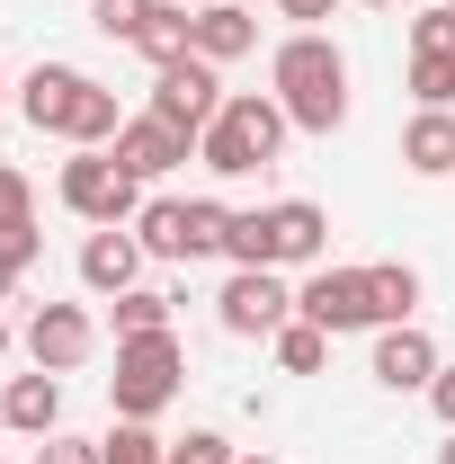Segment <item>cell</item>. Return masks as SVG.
<instances>
[{"mask_svg": "<svg viewBox=\"0 0 455 464\" xmlns=\"http://www.w3.org/2000/svg\"><path fill=\"white\" fill-rule=\"evenodd\" d=\"M152 9H161V0H90V27L116 36V45H134V27H143Z\"/></svg>", "mask_w": 455, "mask_h": 464, "instance_id": "obj_25", "label": "cell"}, {"mask_svg": "<svg viewBox=\"0 0 455 464\" xmlns=\"http://www.w3.org/2000/svg\"><path fill=\"white\" fill-rule=\"evenodd\" d=\"M241 464H277V456H241Z\"/></svg>", "mask_w": 455, "mask_h": 464, "instance_id": "obj_38", "label": "cell"}, {"mask_svg": "<svg viewBox=\"0 0 455 464\" xmlns=\"http://www.w3.org/2000/svg\"><path fill=\"white\" fill-rule=\"evenodd\" d=\"M268 81H277V108L295 116V134H340L348 125V54L322 27L286 36L277 63H268Z\"/></svg>", "mask_w": 455, "mask_h": 464, "instance_id": "obj_1", "label": "cell"}, {"mask_svg": "<svg viewBox=\"0 0 455 464\" xmlns=\"http://www.w3.org/2000/svg\"><path fill=\"white\" fill-rule=\"evenodd\" d=\"M411 54H455V9H447V0L411 18Z\"/></svg>", "mask_w": 455, "mask_h": 464, "instance_id": "obj_26", "label": "cell"}, {"mask_svg": "<svg viewBox=\"0 0 455 464\" xmlns=\"http://www.w3.org/2000/svg\"><path fill=\"white\" fill-rule=\"evenodd\" d=\"M99 464H170V447L152 438V420H116L99 438Z\"/></svg>", "mask_w": 455, "mask_h": 464, "instance_id": "obj_22", "label": "cell"}, {"mask_svg": "<svg viewBox=\"0 0 455 464\" xmlns=\"http://www.w3.org/2000/svg\"><path fill=\"white\" fill-rule=\"evenodd\" d=\"M429 411H438V420L455 429V366H438V384H429Z\"/></svg>", "mask_w": 455, "mask_h": 464, "instance_id": "obj_32", "label": "cell"}, {"mask_svg": "<svg viewBox=\"0 0 455 464\" xmlns=\"http://www.w3.org/2000/svg\"><path fill=\"white\" fill-rule=\"evenodd\" d=\"M134 54L152 63V72L188 63V54H197V9H170V0H161V9H152V18L134 27Z\"/></svg>", "mask_w": 455, "mask_h": 464, "instance_id": "obj_18", "label": "cell"}, {"mask_svg": "<svg viewBox=\"0 0 455 464\" xmlns=\"http://www.w3.org/2000/svg\"><path fill=\"white\" fill-rule=\"evenodd\" d=\"M241 54H259V18L241 9V0H206L197 9V63H241Z\"/></svg>", "mask_w": 455, "mask_h": 464, "instance_id": "obj_15", "label": "cell"}, {"mask_svg": "<svg viewBox=\"0 0 455 464\" xmlns=\"http://www.w3.org/2000/svg\"><path fill=\"white\" fill-rule=\"evenodd\" d=\"M0 420H9L18 438H54L63 429V375H45V366H36V375H9V384H0Z\"/></svg>", "mask_w": 455, "mask_h": 464, "instance_id": "obj_14", "label": "cell"}, {"mask_svg": "<svg viewBox=\"0 0 455 464\" xmlns=\"http://www.w3.org/2000/svg\"><path fill=\"white\" fill-rule=\"evenodd\" d=\"M438 366H447V357H438V340H429L420 322H384V331H375V384H384V393H429Z\"/></svg>", "mask_w": 455, "mask_h": 464, "instance_id": "obj_9", "label": "cell"}, {"mask_svg": "<svg viewBox=\"0 0 455 464\" xmlns=\"http://www.w3.org/2000/svg\"><path fill=\"white\" fill-rule=\"evenodd\" d=\"M170 464H241V456H232L224 429H188V438L170 447Z\"/></svg>", "mask_w": 455, "mask_h": 464, "instance_id": "obj_27", "label": "cell"}, {"mask_svg": "<svg viewBox=\"0 0 455 464\" xmlns=\"http://www.w3.org/2000/svg\"><path fill=\"white\" fill-rule=\"evenodd\" d=\"M268 224H277V268H322V259H331V215H322L313 197L268 206Z\"/></svg>", "mask_w": 455, "mask_h": 464, "instance_id": "obj_13", "label": "cell"}, {"mask_svg": "<svg viewBox=\"0 0 455 464\" xmlns=\"http://www.w3.org/2000/svg\"><path fill=\"white\" fill-rule=\"evenodd\" d=\"M36 464H99V438H45V447H36Z\"/></svg>", "mask_w": 455, "mask_h": 464, "instance_id": "obj_30", "label": "cell"}, {"mask_svg": "<svg viewBox=\"0 0 455 464\" xmlns=\"http://www.w3.org/2000/svg\"><path fill=\"white\" fill-rule=\"evenodd\" d=\"M447 9H455V0H447Z\"/></svg>", "mask_w": 455, "mask_h": 464, "instance_id": "obj_41", "label": "cell"}, {"mask_svg": "<svg viewBox=\"0 0 455 464\" xmlns=\"http://www.w3.org/2000/svg\"><path fill=\"white\" fill-rule=\"evenodd\" d=\"M295 313L304 322H322L331 340L340 331H375V295H366V268H304V286H295Z\"/></svg>", "mask_w": 455, "mask_h": 464, "instance_id": "obj_6", "label": "cell"}, {"mask_svg": "<svg viewBox=\"0 0 455 464\" xmlns=\"http://www.w3.org/2000/svg\"><path fill=\"white\" fill-rule=\"evenodd\" d=\"M54 188H63V206H72L81 224H134V215H143V179L125 170L116 152H72Z\"/></svg>", "mask_w": 455, "mask_h": 464, "instance_id": "obj_4", "label": "cell"}, {"mask_svg": "<svg viewBox=\"0 0 455 464\" xmlns=\"http://www.w3.org/2000/svg\"><path fill=\"white\" fill-rule=\"evenodd\" d=\"M90 357H99V322H90V304H36V313H27V366L72 375V366H90Z\"/></svg>", "mask_w": 455, "mask_h": 464, "instance_id": "obj_7", "label": "cell"}, {"mask_svg": "<svg viewBox=\"0 0 455 464\" xmlns=\"http://www.w3.org/2000/svg\"><path fill=\"white\" fill-rule=\"evenodd\" d=\"M108 152H116L134 179H161V170H179V161L197 152V134H179V125H161V116L143 108V116H125V134H116Z\"/></svg>", "mask_w": 455, "mask_h": 464, "instance_id": "obj_12", "label": "cell"}, {"mask_svg": "<svg viewBox=\"0 0 455 464\" xmlns=\"http://www.w3.org/2000/svg\"><path fill=\"white\" fill-rule=\"evenodd\" d=\"M402 161L411 179H455V108H420L402 125Z\"/></svg>", "mask_w": 455, "mask_h": 464, "instance_id": "obj_16", "label": "cell"}, {"mask_svg": "<svg viewBox=\"0 0 455 464\" xmlns=\"http://www.w3.org/2000/svg\"><path fill=\"white\" fill-rule=\"evenodd\" d=\"M81 90H90V72H72V63H36V72L18 81V116H27L36 134H72Z\"/></svg>", "mask_w": 455, "mask_h": 464, "instance_id": "obj_10", "label": "cell"}, {"mask_svg": "<svg viewBox=\"0 0 455 464\" xmlns=\"http://www.w3.org/2000/svg\"><path fill=\"white\" fill-rule=\"evenodd\" d=\"M331 9H340V0H277V18H295V36H304V27H322Z\"/></svg>", "mask_w": 455, "mask_h": 464, "instance_id": "obj_31", "label": "cell"}, {"mask_svg": "<svg viewBox=\"0 0 455 464\" xmlns=\"http://www.w3.org/2000/svg\"><path fill=\"white\" fill-rule=\"evenodd\" d=\"M215 322H224L232 340H277L286 322H295V286H286V268H232L224 295H215Z\"/></svg>", "mask_w": 455, "mask_h": 464, "instance_id": "obj_5", "label": "cell"}, {"mask_svg": "<svg viewBox=\"0 0 455 464\" xmlns=\"http://www.w3.org/2000/svg\"><path fill=\"white\" fill-rule=\"evenodd\" d=\"M143 331H170V295L125 286V295H116V340H143Z\"/></svg>", "mask_w": 455, "mask_h": 464, "instance_id": "obj_23", "label": "cell"}, {"mask_svg": "<svg viewBox=\"0 0 455 464\" xmlns=\"http://www.w3.org/2000/svg\"><path fill=\"white\" fill-rule=\"evenodd\" d=\"M224 259H232V268H277V224H268V206H232Z\"/></svg>", "mask_w": 455, "mask_h": 464, "instance_id": "obj_19", "label": "cell"}, {"mask_svg": "<svg viewBox=\"0 0 455 464\" xmlns=\"http://www.w3.org/2000/svg\"><path fill=\"white\" fill-rule=\"evenodd\" d=\"M170 9H206V0H170Z\"/></svg>", "mask_w": 455, "mask_h": 464, "instance_id": "obj_37", "label": "cell"}, {"mask_svg": "<svg viewBox=\"0 0 455 464\" xmlns=\"http://www.w3.org/2000/svg\"><path fill=\"white\" fill-rule=\"evenodd\" d=\"M18 215H36V188H27V170L0 161V224H18Z\"/></svg>", "mask_w": 455, "mask_h": 464, "instance_id": "obj_29", "label": "cell"}, {"mask_svg": "<svg viewBox=\"0 0 455 464\" xmlns=\"http://www.w3.org/2000/svg\"><path fill=\"white\" fill-rule=\"evenodd\" d=\"M0 438H9V420H0Z\"/></svg>", "mask_w": 455, "mask_h": 464, "instance_id": "obj_40", "label": "cell"}, {"mask_svg": "<svg viewBox=\"0 0 455 464\" xmlns=\"http://www.w3.org/2000/svg\"><path fill=\"white\" fill-rule=\"evenodd\" d=\"M179 375H188V357H179V340H170V331L116 340V375H108L116 420H161V411L179 402Z\"/></svg>", "mask_w": 455, "mask_h": 464, "instance_id": "obj_3", "label": "cell"}, {"mask_svg": "<svg viewBox=\"0 0 455 464\" xmlns=\"http://www.w3.org/2000/svg\"><path fill=\"white\" fill-rule=\"evenodd\" d=\"M366 9H402V0H366Z\"/></svg>", "mask_w": 455, "mask_h": 464, "instance_id": "obj_36", "label": "cell"}, {"mask_svg": "<svg viewBox=\"0 0 455 464\" xmlns=\"http://www.w3.org/2000/svg\"><path fill=\"white\" fill-rule=\"evenodd\" d=\"M411 99L420 108H455V54H411Z\"/></svg>", "mask_w": 455, "mask_h": 464, "instance_id": "obj_24", "label": "cell"}, {"mask_svg": "<svg viewBox=\"0 0 455 464\" xmlns=\"http://www.w3.org/2000/svg\"><path fill=\"white\" fill-rule=\"evenodd\" d=\"M224 72H215V63H170V72H161V81H152V116H161V125H179V134H206V125H215V116H224Z\"/></svg>", "mask_w": 455, "mask_h": 464, "instance_id": "obj_8", "label": "cell"}, {"mask_svg": "<svg viewBox=\"0 0 455 464\" xmlns=\"http://www.w3.org/2000/svg\"><path fill=\"white\" fill-rule=\"evenodd\" d=\"M277 366H286V375H322V366H331V331L295 313V322L277 331Z\"/></svg>", "mask_w": 455, "mask_h": 464, "instance_id": "obj_21", "label": "cell"}, {"mask_svg": "<svg viewBox=\"0 0 455 464\" xmlns=\"http://www.w3.org/2000/svg\"><path fill=\"white\" fill-rule=\"evenodd\" d=\"M438 464H455V438H447V447H438Z\"/></svg>", "mask_w": 455, "mask_h": 464, "instance_id": "obj_35", "label": "cell"}, {"mask_svg": "<svg viewBox=\"0 0 455 464\" xmlns=\"http://www.w3.org/2000/svg\"><path fill=\"white\" fill-rule=\"evenodd\" d=\"M366 295H375V331H384V322H411V313H420V268H411V259H375V268H366Z\"/></svg>", "mask_w": 455, "mask_h": 464, "instance_id": "obj_20", "label": "cell"}, {"mask_svg": "<svg viewBox=\"0 0 455 464\" xmlns=\"http://www.w3.org/2000/svg\"><path fill=\"white\" fill-rule=\"evenodd\" d=\"M36 250H45V232H36V215L0 224V259H9V268H36Z\"/></svg>", "mask_w": 455, "mask_h": 464, "instance_id": "obj_28", "label": "cell"}, {"mask_svg": "<svg viewBox=\"0 0 455 464\" xmlns=\"http://www.w3.org/2000/svg\"><path fill=\"white\" fill-rule=\"evenodd\" d=\"M143 259H152V250H143V241H134L125 224H99L90 241H81V286L116 304L125 286H143Z\"/></svg>", "mask_w": 455, "mask_h": 464, "instance_id": "obj_11", "label": "cell"}, {"mask_svg": "<svg viewBox=\"0 0 455 464\" xmlns=\"http://www.w3.org/2000/svg\"><path fill=\"white\" fill-rule=\"evenodd\" d=\"M9 348H18V331H9V313H0V366H9Z\"/></svg>", "mask_w": 455, "mask_h": 464, "instance_id": "obj_33", "label": "cell"}, {"mask_svg": "<svg viewBox=\"0 0 455 464\" xmlns=\"http://www.w3.org/2000/svg\"><path fill=\"white\" fill-rule=\"evenodd\" d=\"M9 286H18V268H9V259H0V304H9Z\"/></svg>", "mask_w": 455, "mask_h": 464, "instance_id": "obj_34", "label": "cell"}, {"mask_svg": "<svg viewBox=\"0 0 455 464\" xmlns=\"http://www.w3.org/2000/svg\"><path fill=\"white\" fill-rule=\"evenodd\" d=\"M286 134H295V116L277 108V90H232L224 116L197 134V161L215 179H250V170H268L286 152Z\"/></svg>", "mask_w": 455, "mask_h": 464, "instance_id": "obj_2", "label": "cell"}, {"mask_svg": "<svg viewBox=\"0 0 455 464\" xmlns=\"http://www.w3.org/2000/svg\"><path fill=\"white\" fill-rule=\"evenodd\" d=\"M0 108H9V81H0Z\"/></svg>", "mask_w": 455, "mask_h": 464, "instance_id": "obj_39", "label": "cell"}, {"mask_svg": "<svg viewBox=\"0 0 455 464\" xmlns=\"http://www.w3.org/2000/svg\"><path fill=\"white\" fill-rule=\"evenodd\" d=\"M134 241L152 250V259H197V224H188V197H143V215H134Z\"/></svg>", "mask_w": 455, "mask_h": 464, "instance_id": "obj_17", "label": "cell"}]
</instances>
